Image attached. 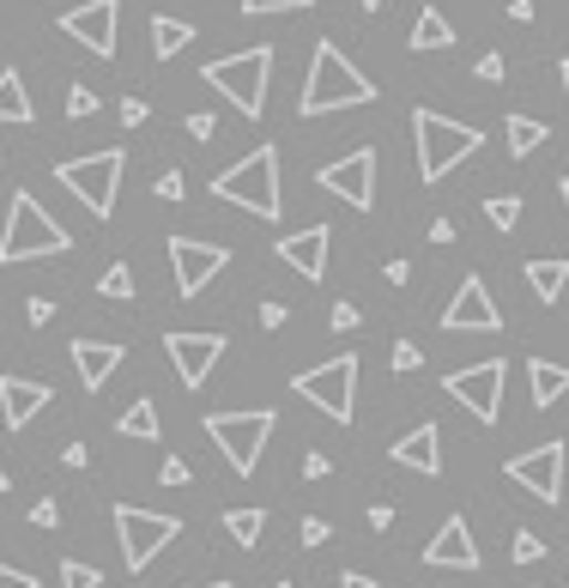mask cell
<instances>
[{
	"instance_id": "obj_11",
	"label": "cell",
	"mask_w": 569,
	"mask_h": 588,
	"mask_svg": "<svg viewBox=\"0 0 569 588\" xmlns=\"http://www.w3.org/2000/svg\"><path fill=\"white\" fill-rule=\"evenodd\" d=\"M315 183L328 188V195H340L345 207L370 213V207H376V146H358V152H345V158L321 164Z\"/></svg>"
},
{
	"instance_id": "obj_37",
	"label": "cell",
	"mask_w": 569,
	"mask_h": 588,
	"mask_svg": "<svg viewBox=\"0 0 569 588\" xmlns=\"http://www.w3.org/2000/svg\"><path fill=\"white\" fill-rule=\"evenodd\" d=\"M31 522H37V528H61V504H55V497H37Z\"/></svg>"
},
{
	"instance_id": "obj_22",
	"label": "cell",
	"mask_w": 569,
	"mask_h": 588,
	"mask_svg": "<svg viewBox=\"0 0 569 588\" xmlns=\"http://www.w3.org/2000/svg\"><path fill=\"white\" fill-rule=\"evenodd\" d=\"M569 394V370L551 364V358H527V401L546 413V406H558Z\"/></svg>"
},
{
	"instance_id": "obj_32",
	"label": "cell",
	"mask_w": 569,
	"mask_h": 588,
	"mask_svg": "<svg viewBox=\"0 0 569 588\" xmlns=\"http://www.w3.org/2000/svg\"><path fill=\"white\" fill-rule=\"evenodd\" d=\"M485 219L497 225V231H515V219H521V200H515V195H490V200H485Z\"/></svg>"
},
{
	"instance_id": "obj_28",
	"label": "cell",
	"mask_w": 569,
	"mask_h": 588,
	"mask_svg": "<svg viewBox=\"0 0 569 588\" xmlns=\"http://www.w3.org/2000/svg\"><path fill=\"white\" fill-rule=\"evenodd\" d=\"M546 134H551L546 122H534V116H509V152H515V158L539 152V146H546Z\"/></svg>"
},
{
	"instance_id": "obj_20",
	"label": "cell",
	"mask_w": 569,
	"mask_h": 588,
	"mask_svg": "<svg viewBox=\"0 0 569 588\" xmlns=\"http://www.w3.org/2000/svg\"><path fill=\"white\" fill-rule=\"evenodd\" d=\"M122 358H127L122 340H73V370H80L85 394H97L103 382H110L115 370H122Z\"/></svg>"
},
{
	"instance_id": "obj_4",
	"label": "cell",
	"mask_w": 569,
	"mask_h": 588,
	"mask_svg": "<svg viewBox=\"0 0 569 588\" xmlns=\"http://www.w3.org/2000/svg\"><path fill=\"white\" fill-rule=\"evenodd\" d=\"M267 73H273V43H255V49H237V55H218L200 68V80L213 85L225 104H237V116H261L267 110Z\"/></svg>"
},
{
	"instance_id": "obj_30",
	"label": "cell",
	"mask_w": 569,
	"mask_h": 588,
	"mask_svg": "<svg viewBox=\"0 0 569 588\" xmlns=\"http://www.w3.org/2000/svg\"><path fill=\"white\" fill-rule=\"evenodd\" d=\"M97 291L103 298H134V274H127V261H115V267H103V279H97Z\"/></svg>"
},
{
	"instance_id": "obj_42",
	"label": "cell",
	"mask_w": 569,
	"mask_h": 588,
	"mask_svg": "<svg viewBox=\"0 0 569 588\" xmlns=\"http://www.w3.org/2000/svg\"><path fill=\"white\" fill-rule=\"evenodd\" d=\"M418 364H424L418 347H412V340H400V347H394V370H418Z\"/></svg>"
},
{
	"instance_id": "obj_47",
	"label": "cell",
	"mask_w": 569,
	"mask_h": 588,
	"mask_svg": "<svg viewBox=\"0 0 569 588\" xmlns=\"http://www.w3.org/2000/svg\"><path fill=\"white\" fill-rule=\"evenodd\" d=\"M333 328H358V303H333Z\"/></svg>"
},
{
	"instance_id": "obj_19",
	"label": "cell",
	"mask_w": 569,
	"mask_h": 588,
	"mask_svg": "<svg viewBox=\"0 0 569 588\" xmlns=\"http://www.w3.org/2000/svg\"><path fill=\"white\" fill-rule=\"evenodd\" d=\"M55 401V389L49 382H31V376H0V419H7V431H24L43 406Z\"/></svg>"
},
{
	"instance_id": "obj_31",
	"label": "cell",
	"mask_w": 569,
	"mask_h": 588,
	"mask_svg": "<svg viewBox=\"0 0 569 588\" xmlns=\"http://www.w3.org/2000/svg\"><path fill=\"white\" fill-rule=\"evenodd\" d=\"M103 570L85 565V558H61V588H97Z\"/></svg>"
},
{
	"instance_id": "obj_46",
	"label": "cell",
	"mask_w": 569,
	"mask_h": 588,
	"mask_svg": "<svg viewBox=\"0 0 569 588\" xmlns=\"http://www.w3.org/2000/svg\"><path fill=\"white\" fill-rule=\"evenodd\" d=\"M261 328H284V303H273V298L261 303Z\"/></svg>"
},
{
	"instance_id": "obj_43",
	"label": "cell",
	"mask_w": 569,
	"mask_h": 588,
	"mask_svg": "<svg viewBox=\"0 0 569 588\" xmlns=\"http://www.w3.org/2000/svg\"><path fill=\"white\" fill-rule=\"evenodd\" d=\"M503 73H509V68H503V55H478V80H490V85H497Z\"/></svg>"
},
{
	"instance_id": "obj_2",
	"label": "cell",
	"mask_w": 569,
	"mask_h": 588,
	"mask_svg": "<svg viewBox=\"0 0 569 588\" xmlns=\"http://www.w3.org/2000/svg\"><path fill=\"white\" fill-rule=\"evenodd\" d=\"M73 249V231L43 213L37 195H12L7 200V231H0V267H19V261H37V255H68Z\"/></svg>"
},
{
	"instance_id": "obj_10",
	"label": "cell",
	"mask_w": 569,
	"mask_h": 588,
	"mask_svg": "<svg viewBox=\"0 0 569 588\" xmlns=\"http://www.w3.org/2000/svg\"><path fill=\"white\" fill-rule=\"evenodd\" d=\"M503 382H509V364H503V358H485V364H461L455 376H443V389L467 406L478 425H497L503 419Z\"/></svg>"
},
{
	"instance_id": "obj_48",
	"label": "cell",
	"mask_w": 569,
	"mask_h": 588,
	"mask_svg": "<svg viewBox=\"0 0 569 588\" xmlns=\"http://www.w3.org/2000/svg\"><path fill=\"white\" fill-rule=\"evenodd\" d=\"M370 528H376V534H387V528H394V509H387V504H376V509H370Z\"/></svg>"
},
{
	"instance_id": "obj_41",
	"label": "cell",
	"mask_w": 569,
	"mask_h": 588,
	"mask_svg": "<svg viewBox=\"0 0 569 588\" xmlns=\"http://www.w3.org/2000/svg\"><path fill=\"white\" fill-rule=\"evenodd\" d=\"M303 546H328V522L321 516H303Z\"/></svg>"
},
{
	"instance_id": "obj_40",
	"label": "cell",
	"mask_w": 569,
	"mask_h": 588,
	"mask_svg": "<svg viewBox=\"0 0 569 588\" xmlns=\"http://www.w3.org/2000/svg\"><path fill=\"white\" fill-rule=\"evenodd\" d=\"M158 200H183V171H164L158 176Z\"/></svg>"
},
{
	"instance_id": "obj_23",
	"label": "cell",
	"mask_w": 569,
	"mask_h": 588,
	"mask_svg": "<svg viewBox=\"0 0 569 588\" xmlns=\"http://www.w3.org/2000/svg\"><path fill=\"white\" fill-rule=\"evenodd\" d=\"M188 43H194V24L170 19V12H158V19H152V55H158V61H176Z\"/></svg>"
},
{
	"instance_id": "obj_17",
	"label": "cell",
	"mask_w": 569,
	"mask_h": 588,
	"mask_svg": "<svg viewBox=\"0 0 569 588\" xmlns=\"http://www.w3.org/2000/svg\"><path fill=\"white\" fill-rule=\"evenodd\" d=\"M424 565H431V570H478V540H473L467 516H448L443 528L431 534V546H424Z\"/></svg>"
},
{
	"instance_id": "obj_29",
	"label": "cell",
	"mask_w": 569,
	"mask_h": 588,
	"mask_svg": "<svg viewBox=\"0 0 569 588\" xmlns=\"http://www.w3.org/2000/svg\"><path fill=\"white\" fill-rule=\"evenodd\" d=\"M225 528H230V540H237V546H255V540H261V528H267V509H230Z\"/></svg>"
},
{
	"instance_id": "obj_26",
	"label": "cell",
	"mask_w": 569,
	"mask_h": 588,
	"mask_svg": "<svg viewBox=\"0 0 569 588\" xmlns=\"http://www.w3.org/2000/svg\"><path fill=\"white\" fill-rule=\"evenodd\" d=\"M37 110H31V97H24V80H19V68H7L0 73V122H31Z\"/></svg>"
},
{
	"instance_id": "obj_35",
	"label": "cell",
	"mask_w": 569,
	"mask_h": 588,
	"mask_svg": "<svg viewBox=\"0 0 569 588\" xmlns=\"http://www.w3.org/2000/svg\"><path fill=\"white\" fill-rule=\"evenodd\" d=\"M546 558V540L539 534H515V565H539Z\"/></svg>"
},
{
	"instance_id": "obj_53",
	"label": "cell",
	"mask_w": 569,
	"mask_h": 588,
	"mask_svg": "<svg viewBox=\"0 0 569 588\" xmlns=\"http://www.w3.org/2000/svg\"><path fill=\"white\" fill-rule=\"evenodd\" d=\"M358 7H364V12H382V7H387V0H358Z\"/></svg>"
},
{
	"instance_id": "obj_45",
	"label": "cell",
	"mask_w": 569,
	"mask_h": 588,
	"mask_svg": "<svg viewBox=\"0 0 569 588\" xmlns=\"http://www.w3.org/2000/svg\"><path fill=\"white\" fill-rule=\"evenodd\" d=\"M0 588H37V577H24V570L0 565Z\"/></svg>"
},
{
	"instance_id": "obj_55",
	"label": "cell",
	"mask_w": 569,
	"mask_h": 588,
	"mask_svg": "<svg viewBox=\"0 0 569 588\" xmlns=\"http://www.w3.org/2000/svg\"><path fill=\"white\" fill-rule=\"evenodd\" d=\"M558 73H563V97H569V61H563V68H558Z\"/></svg>"
},
{
	"instance_id": "obj_57",
	"label": "cell",
	"mask_w": 569,
	"mask_h": 588,
	"mask_svg": "<svg viewBox=\"0 0 569 588\" xmlns=\"http://www.w3.org/2000/svg\"><path fill=\"white\" fill-rule=\"evenodd\" d=\"M200 588H230V582H200Z\"/></svg>"
},
{
	"instance_id": "obj_18",
	"label": "cell",
	"mask_w": 569,
	"mask_h": 588,
	"mask_svg": "<svg viewBox=\"0 0 569 588\" xmlns=\"http://www.w3.org/2000/svg\"><path fill=\"white\" fill-rule=\"evenodd\" d=\"M328 243H333L328 225H303V231L279 237V243H273V255H279L284 267H297L303 279H321V274H328Z\"/></svg>"
},
{
	"instance_id": "obj_39",
	"label": "cell",
	"mask_w": 569,
	"mask_h": 588,
	"mask_svg": "<svg viewBox=\"0 0 569 588\" xmlns=\"http://www.w3.org/2000/svg\"><path fill=\"white\" fill-rule=\"evenodd\" d=\"M24 316H31L37 328H43V322H55V298H31V303H24Z\"/></svg>"
},
{
	"instance_id": "obj_33",
	"label": "cell",
	"mask_w": 569,
	"mask_h": 588,
	"mask_svg": "<svg viewBox=\"0 0 569 588\" xmlns=\"http://www.w3.org/2000/svg\"><path fill=\"white\" fill-rule=\"evenodd\" d=\"M68 116H73V122L97 116V92H92V85H68Z\"/></svg>"
},
{
	"instance_id": "obj_13",
	"label": "cell",
	"mask_w": 569,
	"mask_h": 588,
	"mask_svg": "<svg viewBox=\"0 0 569 588\" xmlns=\"http://www.w3.org/2000/svg\"><path fill=\"white\" fill-rule=\"evenodd\" d=\"M164 352H170L183 389H206L213 382V364L225 358V334H200V328H170L164 334Z\"/></svg>"
},
{
	"instance_id": "obj_1",
	"label": "cell",
	"mask_w": 569,
	"mask_h": 588,
	"mask_svg": "<svg viewBox=\"0 0 569 588\" xmlns=\"http://www.w3.org/2000/svg\"><path fill=\"white\" fill-rule=\"evenodd\" d=\"M358 104H376V85L352 68V55H345V49L315 43L297 110H303V116H333V110H358Z\"/></svg>"
},
{
	"instance_id": "obj_5",
	"label": "cell",
	"mask_w": 569,
	"mask_h": 588,
	"mask_svg": "<svg viewBox=\"0 0 569 588\" xmlns=\"http://www.w3.org/2000/svg\"><path fill=\"white\" fill-rule=\"evenodd\" d=\"M412 140H418V176L424 183H443L455 164H467L478 146H485V134L455 116H436V110H412Z\"/></svg>"
},
{
	"instance_id": "obj_36",
	"label": "cell",
	"mask_w": 569,
	"mask_h": 588,
	"mask_svg": "<svg viewBox=\"0 0 569 588\" xmlns=\"http://www.w3.org/2000/svg\"><path fill=\"white\" fill-rule=\"evenodd\" d=\"M146 122H152L146 97H122V127H146Z\"/></svg>"
},
{
	"instance_id": "obj_34",
	"label": "cell",
	"mask_w": 569,
	"mask_h": 588,
	"mask_svg": "<svg viewBox=\"0 0 569 588\" xmlns=\"http://www.w3.org/2000/svg\"><path fill=\"white\" fill-rule=\"evenodd\" d=\"M303 7H315V0H242L249 19H267V12H303Z\"/></svg>"
},
{
	"instance_id": "obj_49",
	"label": "cell",
	"mask_w": 569,
	"mask_h": 588,
	"mask_svg": "<svg viewBox=\"0 0 569 588\" xmlns=\"http://www.w3.org/2000/svg\"><path fill=\"white\" fill-rule=\"evenodd\" d=\"M213 127H218L213 116H188V134H194V140H213Z\"/></svg>"
},
{
	"instance_id": "obj_8",
	"label": "cell",
	"mask_w": 569,
	"mask_h": 588,
	"mask_svg": "<svg viewBox=\"0 0 569 588\" xmlns=\"http://www.w3.org/2000/svg\"><path fill=\"white\" fill-rule=\"evenodd\" d=\"M291 389L303 394L309 406H321L333 425H352V413H358V358H352V352L328 358V364H315V370H303V376H291Z\"/></svg>"
},
{
	"instance_id": "obj_3",
	"label": "cell",
	"mask_w": 569,
	"mask_h": 588,
	"mask_svg": "<svg viewBox=\"0 0 569 588\" xmlns=\"http://www.w3.org/2000/svg\"><path fill=\"white\" fill-rule=\"evenodd\" d=\"M213 195L230 200V207H242V213H255V219H279V213H284V195H279V146H255L249 158H237L230 171H218Z\"/></svg>"
},
{
	"instance_id": "obj_12",
	"label": "cell",
	"mask_w": 569,
	"mask_h": 588,
	"mask_svg": "<svg viewBox=\"0 0 569 588\" xmlns=\"http://www.w3.org/2000/svg\"><path fill=\"white\" fill-rule=\"evenodd\" d=\"M170 267H176V291H183V298H200V291L230 267V249L225 243H206V237H170Z\"/></svg>"
},
{
	"instance_id": "obj_21",
	"label": "cell",
	"mask_w": 569,
	"mask_h": 588,
	"mask_svg": "<svg viewBox=\"0 0 569 588\" xmlns=\"http://www.w3.org/2000/svg\"><path fill=\"white\" fill-rule=\"evenodd\" d=\"M387 462H400V467H412V473H443V437H436V425H412L406 437L387 450Z\"/></svg>"
},
{
	"instance_id": "obj_44",
	"label": "cell",
	"mask_w": 569,
	"mask_h": 588,
	"mask_svg": "<svg viewBox=\"0 0 569 588\" xmlns=\"http://www.w3.org/2000/svg\"><path fill=\"white\" fill-rule=\"evenodd\" d=\"M303 479H328V455H321V450L303 455Z\"/></svg>"
},
{
	"instance_id": "obj_27",
	"label": "cell",
	"mask_w": 569,
	"mask_h": 588,
	"mask_svg": "<svg viewBox=\"0 0 569 588\" xmlns=\"http://www.w3.org/2000/svg\"><path fill=\"white\" fill-rule=\"evenodd\" d=\"M115 431H122V437H139V443H152V437H158V406H152L146 394H139V401L127 406L122 419H115Z\"/></svg>"
},
{
	"instance_id": "obj_9",
	"label": "cell",
	"mask_w": 569,
	"mask_h": 588,
	"mask_svg": "<svg viewBox=\"0 0 569 588\" xmlns=\"http://www.w3.org/2000/svg\"><path fill=\"white\" fill-rule=\"evenodd\" d=\"M183 534V516H164V509H134V504H115V540H122V558L127 570H146L164 546Z\"/></svg>"
},
{
	"instance_id": "obj_54",
	"label": "cell",
	"mask_w": 569,
	"mask_h": 588,
	"mask_svg": "<svg viewBox=\"0 0 569 588\" xmlns=\"http://www.w3.org/2000/svg\"><path fill=\"white\" fill-rule=\"evenodd\" d=\"M558 195H563V207H569V176H563V183H558Z\"/></svg>"
},
{
	"instance_id": "obj_52",
	"label": "cell",
	"mask_w": 569,
	"mask_h": 588,
	"mask_svg": "<svg viewBox=\"0 0 569 588\" xmlns=\"http://www.w3.org/2000/svg\"><path fill=\"white\" fill-rule=\"evenodd\" d=\"M340 588H376V577H364V570H345Z\"/></svg>"
},
{
	"instance_id": "obj_7",
	"label": "cell",
	"mask_w": 569,
	"mask_h": 588,
	"mask_svg": "<svg viewBox=\"0 0 569 588\" xmlns=\"http://www.w3.org/2000/svg\"><path fill=\"white\" fill-rule=\"evenodd\" d=\"M122 164H127L122 146H103V152H92V158L55 164V183L68 188L80 207H92V219H110V213H115V188H122Z\"/></svg>"
},
{
	"instance_id": "obj_14",
	"label": "cell",
	"mask_w": 569,
	"mask_h": 588,
	"mask_svg": "<svg viewBox=\"0 0 569 588\" xmlns=\"http://www.w3.org/2000/svg\"><path fill=\"white\" fill-rule=\"evenodd\" d=\"M443 328L448 334H497L503 328V310H497V298H490V286L478 274L461 279V291L448 298V310H443Z\"/></svg>"
},
{
	"instance_id": "obj_50",
	"label": "cell",
	"mask_w": 569,
	"mask_h": 588,
	"mask_svg": "<svg viewBox=\"0 0 569 588\" xmlns=\"http://www.w3.org/2000/svg\"><path fill=\"white\" fill-rule=\"evenodd\" d=\"M509 19L515 24H534V0H509Z\"/></svg>"
},
{
	"instance_id": "obj_25",
	"label": "cell",
	"mask_w": 569,
	"mask_h": 588,
	"mask_svg": "<svg viewBox=\"0 0 569 588\" xmlns=\"http://www.w3.org/2000/svg\"><path fill=\"white\" fill-rule=\"evenodd\" d=\"M412 49H424V55H431V49H455V24H448L436 7H424L418 24H412Z\"/></svg>"
},
{
	"instance_id": "obj_51",
	"label": "cell",
	"mask_w": 569,
	"mask_h": 588,
	"mask_svg": "<svg viewBox=\"0 0 569 588\" xmlns=\"http://www.w3.org/2000/svg\"><path fill=\"white\" fill-rule=\"evenodd\" d=\"M431 243H455V219H436L431 225Z\"/></svg>"
},
{
	"instance_id": "obj_56",
	"label": "cell",
	"mask_w": 569,
	"mask_h": 588,
	"mask_svg": "<svg viewBox=\"0 0 569 588\" xmlns=\"http://www.w3.org/2000/svg\"><path fill=\"white\" fill-rule=\"evenodd\" d=\"M7 485H12V473H7V467H0V492H7Z\"/></svg>"
},
{
	"instance_id": "obj_16",
	"label": "cell",
	"mask_w": 569,
	"mask_h": 588,
	"mask_svg": "<svg viewBox=\"0 0 569 588\" xmlns=\"http://www.w3.org/2000/svg\"><path fill=\"white\" fill-rule=\"evenodd\" d=\"M509 479L521 485V492H534L539 504H563V443H539V450L515 455L509 462Z\"/></svg>"
},
{
	"instance_id": "obj_6",
	"label": "cell",
	"mask_w": 569,
	"mask_h": 588,
	"mask_svg": "<svg viewBox=\"0 0 569 588\" xmlns=\"http://www.w3.org/2000/svg\"><path fill=\"white\" fill-rule=\"evenodd\" d=\"M273 406H242V413H206V437L218 443V455H225L230 467H237V479H249L255 467H261V450L267 437H273Z\"/></svg>"
},
{
	"instance_id": "obj_38",
	"label": "cell",
	"mask_w": 569,
	"mask_h": 588,
	"mask_svg": "<svg viewBox=\"0 0 569 588\" xmlns=\"http://www.w3.org/2000/svg\"><path fill=\"white\" fill-rule=\"evenodd\" d=\"M158 479H164V485H188V479H194V467H188V462H176V455H170V462L158 467Z\"/></svg>"
},
{
	"instance_id": "obj_58",
	"label": "cell",
	"mask_w": 569,
	"mask_h": 588,
	"mask_svg": "<svg viewBox=\"0 0 569 588\" xmlns=\"http://www.w3.org/2000/svg\"><path fill=\"white\" fill-rule=\"evenodd\" d=\"M273 588H291V582H273Z\"/></svg>"
},
{
	"instance_id": "obj_15",
	"label": "cell",
	"mask_w": 569,
	"mask_h": 588,
	"mask_svg": "<svg viewBox=\"0 0 569 588\" xmlns=\"http://www.w3.org/2000/svg\"><path fill=\"white\" fill-rule=\"evenodd\" d=\"M115 24H122V0H85V7L61 12V31H68L73 43H85L97 61L115 55Z\"/></svg>"
},
{
	"instance_id": "obj_24",
	"label": "cell",
	"mask_w": 569,
	"mask_h": 588,
	"mask_svg": "<svg viewBox=\"0 0 569 588\" xmlns=\"http://www.w3.org/2000/svg\"><path fill=\"white\" fill-rule=\"evenodd\" d=\"M563 286H569V261H527V291L539 303H558Z\"/></svg>"
}]
</instances>
